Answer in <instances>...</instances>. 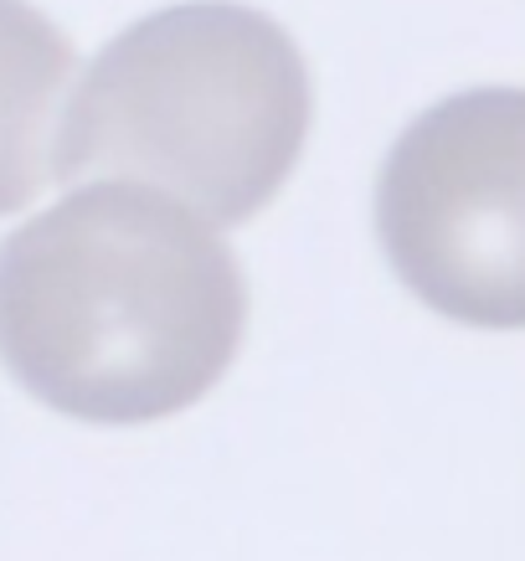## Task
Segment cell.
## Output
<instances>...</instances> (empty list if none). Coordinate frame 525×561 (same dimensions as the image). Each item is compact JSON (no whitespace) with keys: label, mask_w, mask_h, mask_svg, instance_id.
I'll list each match as a JSON object with an SVG mask.
<instances>
[{"label":"cell","mask_w":525,"mask_h":561,"mask_svg":"<svg viewBox=\"0 0 525 561\" xmlns=\"http://www.w3.org/2000/svg\"><path fill=\"white\" fill-rule=\"evenodd\" d=\"M72 83V47L32 0H0V217L52 181V114Z\"/></svg>","instance_id":"277c9868"},{"label":"cell","mask_w":525,"mask_h":561,"mask_svg":"<svg viewBox=\"0 0 525 561\" xmlns=\"http://www.w3.org/2000/svg\"><path fill=\"white\" fill-rule=\"evenodd\" d=\"M376 238L391 273L458 324L525 320V99L469 88L391 145L376 181Z\"/></svg>","instance_id":"3957f363"},{"label":"cell","mask_w":525,"mask_h":561,"mask_svg":"<svg viewBox=\"0 0 525 561\" xmlns=\"http://www.w3.org/2000/svg\"><path fill=\"white\" fill-rule=\"evenodd\" d=\"M309 68L273 16L181 0L124 26L62 108L52 181H145L191 217L238 227L278 196L309 139Z\"/></svg>","instance_id":"7a4b0ae2"},{"label":"cell","mask_w":525,"mask_h":561,"mask_svg":"<svg viewBox=\"0 0 525 561\" xmlns=\"http://www.w3.org/2000/svg\"><path fill=\"white\" fill-rule=\"evenodd\" d=\"M248 284L232 248L145 186H83L0 242V366L103 427L196 408L238 360Z\"/></svg>","instance_id":"6da1fadb"}]
</instances>
